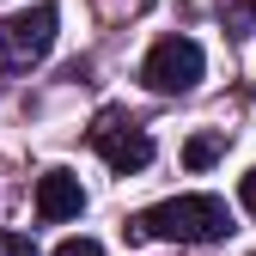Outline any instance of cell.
I'll list each match as a JSON object with an SVG mask.
<instances>
[{
    "mask_svg": "<svg viewBox=\"0 0 256 256\" xmlns=\"http://www.w3.org/2000/svg\"><path fill=\"white\" fill-rule=\"evenodd\" d=\"M140 238H165V244H214L232 232V214L220 196H171L134 220Z\"/></svg>",
    "mask_w": 256,
    "mask_h": 256,
    "instance_id": "1",
    "label": "cell"
},
{
    "mask_svg": "<svg viewBox=\"0 0 256 256\" xmlns=\"http://www.w3.org/2000/svg\"><path fill=\"white\" fill-rule=\"evenodd\" d=\"M55 24H61L55 6H30V12L0 18V74H24V68H37V61L49 55V43H55Z\"/></svg>",
    "mask_w": 256,
    "mask_h": 256,
    "instance_id": "2",
    "label": "cell"
},
{
    "mask_svg": "<svg viewBox=\"0 0 256 256\" xmlns=\"http://www.w3.org/2000/svg\"><path fill=\"white\" fill-rule=\"evenodd\" d=\"M92 146H98V158L110 171H140L146 158H152V134L134 122V116H122V110H104L98 122H92Z\"/></svg>",
    "mask_w": 256,
    "mask_h": 256,
    "instance_id": "3",
    "label": "cell"
},
{
    "mask_svg": "<svg viewBox=\"0 0 256 256\" xmlns=\"http://www.w3.org/2000/svg\"><path fill=\"white\" fill-rule=\"evenodd\" d=\"M202 43H189V37H165V43H152V55H146V68H140V80L152 86V92H189L202 80Z\"/></svg>",
    "mask_w": 256,
    "mask_h": 256,
    "instance_id": "4",
    "label": "cell"
},
{
    "mask_svg": "<svg viewBox=\"0 0 256 256\" xmlns=\"http://www.w3.org/2000/svg\"><path fill=\"white\" fill-rule=\"evenodd\" d=\"M80 208H86V189H80V177L74 171H43L37 177V214L49 220H80Z\"/></svg>",
    "mask_w": 256,
    "mask_h": 256,
    "instance_id": "5",
    "label": "cell"
},
{
    "mask_svg": "<svg viewBox=\"0 0 256 256\" xmlns=\"http://www.w3.org/2000/svg\"><path fill=\"white\" fill-rule=\"evenodd\" d=\"M220 152H226V134H196V140L183 146V165H189V171H208Z\"/></svg>",
    "mask_w": 256,
    "mask_h": 256,
    "instance_id": "6",
    "label": "cell"
},
{
    "mask_svg": "<svg viewBox=\"0 0 256 256\" xmlns=\"http://www.w3.org/2000/svg\"><path fill=\"white\" fill-rule=\"evenodd\" d=\"M0 256H37V244L24 232H0Z\"/></svg>",
    "mask_w": 256,
    "mask_h": 256,
    "instance_id": "7",
    "label": "cell"
},
{
    "mask_svg": "<svg viewBox=\"0 0 256 256\" xmlns=\"http://www.w3.org/2000/svg\"><path fill=\"white\" fill-rule=\"evenodd\" d=\"M55 256H104V244H98V238H68Z\"/></svg>",
    "mask_w": 256,
    "mask_h": 256,
    "instance_id": "8",
    "label": "cell"
},
{
    "mask_svg": "<svg viewBox=\"0 0 256 256\" xmlns=\"http://www.w3.org/2000/svg\"><path fill=\"white\" fill-rule=\"evenodd\" d=\"M238 202H244V208H250V214H256V165H250V171H244V177H238Z\"/></svg>",
    "mask_w": 256,
    "mask_h": 256,
    "instance_id": "9",
    "label": "cell"
}]
</instances>
